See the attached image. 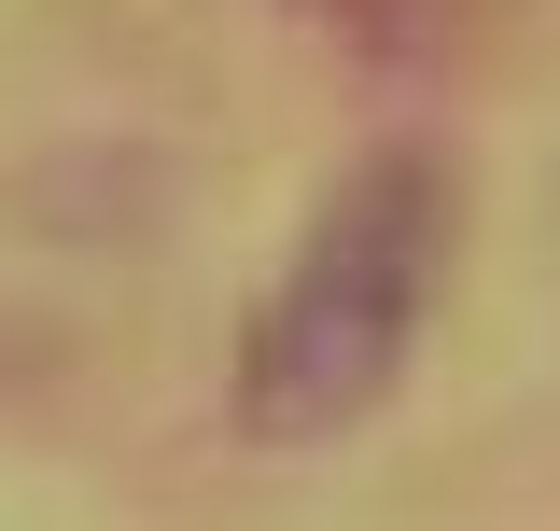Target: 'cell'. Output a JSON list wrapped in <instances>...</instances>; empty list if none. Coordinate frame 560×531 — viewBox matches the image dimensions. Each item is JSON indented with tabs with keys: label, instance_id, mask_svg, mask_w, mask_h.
I'll return each instance as SVG.
<instances>
[{
	"label": "cell",
	"instance_id": "1",
	"mask_svg": "<svg viewBox=\"0 0 560 531\" xmlns=\"http://www.w3.org/2000/svg\"><path fill=\"white\" fill-rule=\"evenodd\" d=\"M434 266H448V182L420 154H364L323 197L308 252L280 266V294L253 308V335H238V434L253 448L350 434L364 405L407 378Z\"/></svg>",
	"mask_w": 560,
	"mask_h": 531
},
{
	"label": "cell",
	"instance_id": "2",
	"mask_svg": "<svg viewBox=\"0 0 560 531\" xmlns=\"http://www.w3.org/2000/svg\"><path fill=\"white\" fill-rule=\"evenodd\" d=\"M337 43H378V57H434L448 28H477L490 0H308Z\"/></svg>",
	"mask_w": 560,
	"mask_h": 531
}]
</instances>
